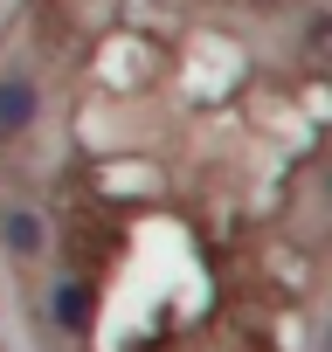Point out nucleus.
Instances as JSON below:
<instances>
[{"label": "nucleus", "instance_id": "nucleus-1", "mask_svg": "<svg viewBox=\"0 0 332 352\" xmlns=\"http://www.w3.org/2000/svg\"><path fill=\"white\" fill-rule=\"evenodd\" d=\"M42 318H49V331H63V338H90V324H97V290H90L83 276H49Z\"/></svg>", "mask_w": 332, "mask_h": 352}, {"label": "nucleus", "instance_id": "nucleus-2", "mask_svg": "<svg viewBox=\"0 0 332 352\" xmlns=\"http://www.w3.org/2000/svg\"><path fill=\"white\" fill-rule=\"evenodd\" d=\"M0 249H8L14 263H42L49 256V214L28 208V201H8L0 208Z\"/></svg>", "mask_w": 332, "mask_h": 352}, {"label": "nucleus", "instance_id": "nucleus-3", "mask_svg": "<svg viewBox=\"0 0 332 352\" xmlns=\"http://www.w3.org/2000/svg\"><path fill=\"white\" fill-rule=\"evenodd\" d=\"M35 118H42V90H35V76L21 63H8V69H0V145L21 138Z\"/></svg>", "mask_w": 332, "mask_h": 352}, {"label": "nucleus", "instance_id": "nucleus-4", "mask_svg": "<svg viewBox=\"0 0 332 352\" xmlns=\"http://www.w3.org/2000/svg\"><path fill=\"white\" fill-rule=\"evenodd\" d=\"M298 49H304L311 63H325V69H332V8H311V14H304V28H298Z\"/></svg>", "mask_w": 332, "mask_h": 352}, {"label": "nucleus", "instance_id": "nucleus-5", "mask_svg": "<svg viewBox=\"0 0 332 352\" xmlns=\"http://www.w3.org/2000/svg\"><path fill=\"white\" fill-rule=\"evenodd\" d=\"M311 208H318V221L332 228V152L311 166Z\"/></svg>", "mask_w": 332, "mask_h": 352}, {"label": "nucleus", "instance_id": "nucleus-6", "mask_svg": "<svg viewBox=\"0 0 332 352\" xmlns=\"http://www.w3.org/2000/svg\"><path fill=\"white\" fill-rule=\"evenodd\" d=\"M318 352H332V324H325V331H318Z\"/></svg>", "mask_w": 332, "mask_h": 352}]
</instances>
